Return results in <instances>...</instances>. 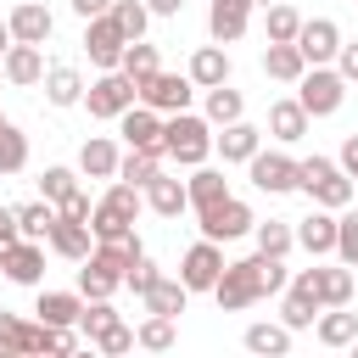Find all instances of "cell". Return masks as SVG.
Returning <instances> with one entry per match:
<instances>
[{
	"mask_svg": "<svg viewBox=\"0 0 358 358\" xmlns=\"http://www.w3.org/2000/svg\"><path fill=\"white\" fill-rule=\"evenodd\" d=\"M185 196H190V207H196V213H207L213 201H224V196H229V179H224L218 168L196 162V168H190V179H185Z\"/></svg>",
	"mask_w": 358,
	"mask_h": 358,
	"instance_id": "24",
	"label": "cell"
},
{
	"mask_svg": "<svg viewBox=\"0 0 358 358\" xmlns=\"http://www.w3.org/2000/svg\"><path fill=\"white\" fill-rule=\"evenodd\" d=\"M140 207H145V190H134V185H123V179H117V185L90 207V235H95V241H112V235L134 229Z\"/></svg>",
	"mask_w": 358,
	"mask_h": 358,
	"instance_id": "2",
	"label": "cell"
},
{
	"mask_svg": "<svg viewBox=\"0 0 358 358\" xmlns=\"http://www.w3.org/2000/svg\"><path fill=\"white\" fill-rule=\"evenodd\" d=\"M157 280H162V274H157V263H151V257H145V252H140V257H134V263H129V268H123V285H129V291H134V296H145V291H151V285H157Z\"/></svg>",
	"mask_w": 358,
	"mask_h": 358,
	"instance_id": "45",
	"label": "cell"
},
{
	"mask_svg": "<svg viewBox=\"0 0 358 358\" xmlns=\"http://www.w3.org/2000/svg\"><path fill=\"white\" fill-rule=\"evenodd\" d=\"M0 274H6L11 285H39V280H45V241L17 235V241L0 252Z\"/></svg>",
	"mask_w": 358,
	"mask_h": 358,
	"instance_id": "9",
	"label": "cell"
},
{
	"mask_svg": "<svg viewBox=\"0 0 358 358\" xmlns=\"http://www.w3.org/2000/svg\"><path fill=\"white\" fill-rule=\"evenodd\" d=\"M252 235H257V252H268V257H285V252L296 246V229H291L285 218H268V224L257 218V224H252Z\"/></svg>",
	"mask_w": 358,
	"mask_h": 358,
	"instance_id": "37",
	"label": "cell"
},
{
	"mask_svg": "<svg viewBox=\"0 0 358 358\" xmlns=\"http://www.w3.org/2000/svg\"><path fill=\"white\" fill-rule=\"evenodd\" d=\"M117 134L129 140V151H162V112H151L145 101H134L117 117Z\"/></svg>",
	"mask_w": 358,
	"mask_h": 358,
	"instance_id": "14",
	"label": "cell"
},
{
	"mask_svg": "<svg viewBox=\"0 0 358 358\" xmlns=\"http://www.w3.org/2000/svg\"><path fill=\"white\" fill-rule=\"evenodd\" d=\"M201 117H207L213 129H224V123L246 117V101H241V90H229V84H213V90H207V106H201Z\"/></svg>",
	"mask_w": 358,
	"mask_h": 358,
	"instance_id": "32",
	"label": "cell"
},
{
	"mask_svg": "<svg viewBox=\"0 0 358 358\" xmlns=\"http://www.w3.org/2000/svg\"><path fill=\"white\" fill-rule=\"evenodd\" d=\"M229 45H201L196 56H190V67H185V78L196 84V90H213V84H229Z\"/></svg>",
	"mask_w": 358,
	"mask_h": 358,
	"instance_id": "16",
	"label": "cell"
},
{
	"mask_svg": "<svg viewBox=\"0 0 358 358\" xmlns=\"http://www.w3.org/2000/svg\"><path fill=\"white\" fill-rule=\"evenodd\" d=\"M11 50V28H6V17H0V56Z\"/></svg>",
	"mask_w": 358,
	"mask_h": 358,
	"instance_id": "53",
	"label": "cell"
},
{
	"mask_svg": "<svg viewBox=\"0 0 358 358\" xmlns=\"http://www.w3.org/2000/svg\"><path fill=\"white\" fill-rule=\"evenodd\" d=\"M347 347H352V358H358V336H352V341H347Z\"/></svg>",
	"mask_w": 358,
	"mask_h": 358,
	"instance_id": "54",
	"label": "cell"
},
{
	"mask_svg": "<svg viewBox=\"0 0 358 358\" xmlns=\"http://www.w3.org/2000/svg\"><path fill=\"white\" fill-rule=\"evenodd\" d=\"M201 218V235L207 241H241V235H252V224H257V213H252V201H241V196H224V201H213L207 213H196Z\"/></svg>",
	"mask_w": 358,
	"mask_h": 358,
	"instance_id": "6",
	"label": "cell"
},
{
	"mask_svg": "<svg viewBox=\"0 0 358 358\" xmlns=\"http://www.w3.org/2000/svg\"><path fill=\"white\" fill-rule=\"evenodd\" d=\"M28 168V134L17 123H0V173H22Z\"/></svg>",
	"mask_w": 358,
	"mask_h": 358,
	"instance_id": "40",
	"label": "cell"
},
{
	"mask_svg": "<svg viewBox=\"0 0 358 358\" xmlns=\"http://www.w3.org/2000/svg\"><path fill=\"white\" fill-rule=\"evenodd\" d=\"M90 341H95V352H106V358H123V352H134V330H129L123 319H112V324H106V330H95Z\"/></svg>",
	"mask_w": 358,
	"mask_h": 358,
	"instance_id": "43",
	"label": "cell"
},
{
	"mask_svg": "<svg viewBox=\"0 0 358 358\" xmlns=\"http://www.w3.org/2000/svg\"><path fill=\"white\" fill-rule=\"evenodd\" d=\"M17 235H22V229H17V207H0V252H6Z\"/></svg>",
	"mask_w": 358,
	"mask_h": 358,
	"instance_id": "50",
	"label": "cell"
},
{
	"mask_svg": "<svg viewBox=\"0 0 358 358\" xmlns=\"http://www.w3.org/2000/svg\"><path fill=\"white\" fill-rule=\"evenodd\" d=\"M39 78H45V50H39V45H11V50H6V84L34 90Z\"/></svg>",
	"mask_w": 358,
	"mask_h": 358,
	"instance_id": "22",
	"label": "cell"
},
{
	"mask_svg": "<svg viewBox=\"0 0 358 358\" xmlns=\"http://www.w3.org/2000/svg\"><path fill=\"white\" fill-rule=\"evenodd\" d=\"M330 257L358 268V213H336V252Z\"/></svg>",
	"mask_w": 358,
	"mask_h": 358,
	"instance_id": "42",
	"label": "cell"
},
{
	"mask_svg": "<svg viewBox=\"0 0 358 358\" xmlns=\"http://www.w3.org/2000/svg\"><path fill=\"white\" fill-rule=\"evenodd\" d=\"M213 302L224 313H241L252 302H263V285H257V252L241 257V263H224V274L213 280Z\"/></svg>",
	"mask_w": 358,
	"mask_h": 358,
	"instance_id": "5",
	"label": "cell"
},
{
	"mask_svg": "<svg viewBox=\"0 0 358 358\" xmlns=\"http://www.w3.org/2000/svg\"><path fill=\"white\" fill-rule=\"evenodd\" d=\"M352 185H358V173H352Z\"/></svg>",
	"mask_w": 358,
	"mask_h": 358,
	"instance_id": "56",
	"label": "cell"
},
{
	"mask_svg": "<svg viewBox=\"0 0 358 358\" xmlns=\"http://www.w3.org/2000/svg\"><path fill=\"white\" fill-rule=\"evenodd\" d=\"M308 112H302V101L296 95H285V101H274L268 106V134L280 140V145H296V140H308Z\"/></svg>",
	"mask_w": 358,
	"mask_h": 358,
	"instance_id": "20",
	"label": "cell"
},
{
	"mask_svg": "<svg viewBox=\"0 0 358 358\" xmlns=\"http://www.w3.org/2000/svg\"><path fill=\"white\" fill-rule=\"evenodd\" d=\"M90 207H95V201H90V190H78V185H73V190L56 201V218H78V224H90Z\"/></svg>",
	"mask_w": 358,
	"mask_h": 358,
	"instance_id": "47",
	"label": "cell"
},
{
	"mask_svg": "<svg viewBox=\"0 0 358 358\" xmlns=\"http://www.w3.org/2000/svg\"><path fill=\"white\" fill-rule=\"evenodd\" d=\"M313 291H319V308H347V302H352V268H347V263L313 268Z\"/></svg>",
	"mask_w": 358,
	"mask_h": 358,
	"instance_id": "25",
	"label": "cell"
},
{
	"mask_svg": "<svg viewBox=\"0 0 358 358\" xmlns=\"http://www.w3.org/2000/svg\"><path fill=\"white\" fill-rule=\"evenodd\" d=\"M313 336H319V347H347V341L358 336V313H352V308H319Z\"/></svg>",
	"mask_w": 358,
	"mask_h": 358,
	"instance_id": "28",
	"label": "cell"
},
{
	"mask_svg": "<svg viewBox=\"0 0 358 358\" xmlns=\"http://www.w3.org/2000/svg\"><path fill=\"white\" fill-rule=\"evenodd\" d=\"M263 73H268V78H280V84H296V78L308 73V62H302L296 39H291V45H268V50H263Z\"/></svg>",
	"mask_w": 358,
	"mask_h": 358,
	"instance_id": "31",
	"label": "cell"
},
{
	"mask_svg": "<svg viewBox=\"0 0 358 358\" xmlns=\"http://www.w3.org/2000/svg\"><path fill=\"white\" fill-rule=\"evenodd\" d=\"M145 207H151L157 218H179V213H190L185 179H173V173H157V179L145 185Z\"/></svg>",
	"mask_w": 358,
	"mask_h": 358,
	"instance_id": "21",
	"label": "cell"
},
{
	"mask_svg": "<svg viewBox=\"0 0 358 358\" xmlns=\"http://www.w3.org/2000/svg\"><path fill=\"white\" fill-rule=\"evenodd\" d=\"M112 22L123 28V39H145L151 11H145V0H112Z\"/></svg>",
	"mask_w": 358,
	"mask_h": 358,
	"instance_id": "41",
	"label": "cell"
},
{
	"mask_svg": "<svg viewBox=\"0 0 358 358\" xmlns=\"http://www.w3.org/2000/svg\"><path fill=\"white\" fill-rule=\"evenodd\" d=\"M179 341V330H173V319H162V313H145V324L134 330V347H145V352H168Z\"/></svg>",
	"mask_w": 358,
	"mask_h": 358,
	"instance_id": "39",
	"label": "cell"
},
{
	"mask_svg": "<svg viewBox=\"0 0 358 358\" xmlns=\"http://www.w3.org/2000/svg\"><path fill=\"white\" fill-rule=\"evenodd\" d=\"M50 224H56V201H17V229L28 235V241H45L50 235Z\"/></svg>",
	"mask_w": 358,
	"mask_h": 358,
	"instance_id": "36",
	"label": "cell"
},
{
	"mask_svg": "<svg viewBox=\"0 0 358 358\" xmlns=\"http://www.w3.org/2000/svg\"><path fill=\"white\" fill-rule=\"evenodd\" d=\"M0 78H6V56H0Z\"/></svg>",
	"mask_w": 358,
	"mask_h": 358,
	"instance_id": "55",
	"label": "cell"
},
{
	"mask_svg": "<svg viewBox=\"0 0 358 358\" xmlns=\"http://www.w3.org/2000/svg\"><path fill=\"white\" fill-rule=\"evenodd\" d=\"M117 145L106 140V134H90L84 145H78V173H90V179H117Z\"/></svg>",
	"mask_w": 358,
	"mask_h": 358,
	"instance_id": "23",
	"label": "cell"
},
{
	"mask_svg": "<svg viewBox=\"0 0 358 358\" xmlns=\"http://www.w3.org/2000/svg\"><path fill=\"white\" fill-rule=\"evenodd\" d=\"M134 101H140L134 78H129V73H117V67H106L101 78H90V84H84V101H78V106H90V117H101V123H117Z\"/></svg>",
	"mask_w": 358,
	"mask_h": 358,
	"instance_id": "3",
	"label": "cell"
},
{
	"mask_svg": "<svg viewBox=\"0 0 358 358\" xmlns=\"http://www.w3.org/2000/svg\"><path fill=\"white\" fill-rule=\"evenodd\" d=\"M257 145H263V129H257V123H246V117H235V123H224V129L213 134V151H218L224 162H246Z\"/></svg>",
	"mask_w": 358,
	"mask_h": 358,
	"instance_id": "17",
	"label": "cell"
},
{
	"mask_svg": "<svg viewBox=\"0 0 358 358\" xmlns=\"http://www.w3.org/2000/svg\"><path fill=\"white\" fill-rule=\"evenodd\" d=\"M67 6H73V11L84 17V22H90V17H106V11H112V0H67Z\"/></svg>",
	"mask_w": 358,
	"mask_h": 358,
	"instance_id": "51",
	"label": "cell"
},
{
	"mask_svg": "<svg viewBox=\"0 0 358 358\" xmlns=\"http://www.w3.org/2000/svg\"><path fill=\"white\" fill-rule=\"evenodd\" d=\"M246 352H257V358H280V352H291V330L285 324H268V319H257V324H246Z\"/></svg>",
	"mask_w": 358,
	"mask_h": 358,
	"instance_id": "30",
	"label": "cell"
},
{
	"mask_svg": "<svg viewBox=\"0 0 358 358\" xmlns=\"http://www.w3.org/2000/svg\"><path fill=\"white\" fill-rule=\"evenodd\" d=\"M296 28H302V11L296 6H268V17H263V34H268V45H291L296 39Z\"/></svg>",
	"mask_w": 358,
	"mask_h": 358,
	"instance_id": "38",
	"label": "cell"
},
{
	"mask_svg": "<svg viewBox=\"0 0 358 358\" xmlns=\"http://www.w3.org/2000/svg\"><path fill=\"white\" fill-rule=\"evenodd\" d=\"M352 190H358V185H352L341 168H336V173H324V179L308 190V201H313V207H330V213H341V207L352 201Z\"/></svg>",
	"mask_w": 358,
	"mask_h": 358,
	"instance_id": "35",
	"label": "cell"
},
{
	"mask_svg": "<svg viewBox=\"0 0 358 358\" xmlns=\"http://www.w3.org/2000/svg\"><path fill=\"white\" fill-rule=\"evenodd\" d=\"M336 168H341L347 179L358 173V134H347V140H341V157H336Z\"/></svg>",
	"mask_w": 358,
	"mask_h": 358,
	"instance_id": "49",
	"label": "cell"
},
{
	"mask_svg": "<svg viewBox=\"0 0 358 358\" xmlns=\"http://www.w3.org/2000/svg\"><path fill=\"white\" fill-rule=\"evenodd\" d=\"M190 95H196V84H190L185 73H162V67L140 84V101H145L151 112H162V117H168V112H185V106H190Z\"/></svg>",
	"mask_w": 358,
	"mask_h": 358,
	"instance_id": "8",
	"label": "cell"
},
{
	"mask_svg": "<svg viewBox=\"0 0 358 358\" xmlns=\"http://www.w3.org/2000/svg\"><path fill=\"white\" fill-rule=\"evenodd\" d=\"M246 173H252V185L263 190V196H285V190H296V157L291 151H252L246 157Z\"/></svg>",
	"mask_w": 358,
	"mask_h": 358,
	"instance_id": "7",
	"label": "cell"
},
{
	"mask_svg": "<svg viewBox=\"0 0 358 358\" xmlns=\"http://www.w3.org/2000/svg\"><path fill=\"white\" fill-rule=\"evenodd\" d=\"M336 73H341L347 84H358V39H352V45L341 39V50H336Z\"/></svg>",
	"mask_w": 358,
	"mask_h": 358,
	"instance_id": "48",
	"label": "cell"
},
{
	"mask_svg": "<svg viewBox=\"0 0 358 358\" xmlns=\"http://www.w3.org/2000/svg\"><path fill=\"white\" fill-rule=\"evenodd\" d=\"M145 313H162V319H179L185 313V302H190V291H185V280H157L145 296Z\"/></svg>",
	"mask_w": 358,
	"mask_h": 358,
	"instance_id": "33",
	"label": "cell"
},
{
	"mask_svg": "<svg viewBox=\"0 0 358 358\" xmlns=\"http://www.w3.org/2000/svg\"><path fill=\"white\" fill-rule=\"evenodd\" d=\"M296 101H302V112L308 117H330V112H341V101H347V78L324 62V67H308L302 78H296Z\"/></svg>",
	"mask_w": 358,
	"mask_h": 358,
	"instance_id": "4",
	"label": "cell"
},
{
	"mask_svg": "<svg viewBox=\"0 0 358 358\" xmlns=\"http://www.w3.org/2000/svg\"><path fill=\"white\" fill-rule=\"evenodd\" d=\"M0 123H6V117H0Z\"/></svg>",
	"mask_w": 358,
	"mask_h": 358,
	"instance_id": "57",
	"label": "cell"
},
{
	"mask_svg": "<svg viewBox=\"0 0 358 358\" xmlns=\"http://www.w3.org/2000/svg\"><path fill=\"white\" fill-rule=\"evenodd\" d=\"M162 162H168L162 151H123V157H117V179L134 185V190H145V185L162 173Z\"/></svg>",
	"mask_w": 358,
	"mask_h": 358,
	"instance_id": "29",
	"label": "cell"
},
{
	"mask_svg": "<svg viewBox=\"0 0 358 358\" xmlns=\"http://www.w3.org/2000/svg\"><path fill=\"white\" fill-rule=\"evenodd\" d=\"M34 313H39L45 324H62V330H73V324H78V313H84V296H78V291H39Z\"/></svg>",
	"mask_w": 358,
	"mask_h": 358,
	"instance_id": "27",
	"label": "cell"
},
{
	"mask_svg": "<svg viewBox=\"0 0 358 358\" xmlns=\"http://www.w3.org/2000/svg\"><path fill=\"white\" fill-rule=\"evenodd\" d=\"M123 45H129V39H123V28L112 22V11H106V17H90V22H84V56H90V62H95L101 73L123 62Z\"/></svg>",
	"mask_w": 358,
	"mask_h": 358,
	"instance_id": "12",
	"label": "cell"
},
{
	"mask_svg": "<svg viewBox=\"0 0 358 358\" xmlns=\"http://www.w3.org/2000/svg\"><path fill=\"white\" fill-rule=\"evenodd\" d=\"M218 274H224V246L201 235V241L179 257V280H185V291H213Z\"/></svg>",
	"mask_w": 358,
	"mask_h": 358,
	"instance_id": "10",
	"label": "cell"
},
{
	"mask_svg": "<svg viewBox=\"0 0 358 358\" xmlns=\"http://www.w3.org/2000/svg\"><path fill=\"white\" fill-rule=\"evenodd\" d=\"M45 246H50L56 257H67V263H84L90 246H95V235H90V224H78V218H56L50 235H45Z\"/></svg>",
	"mask_w": 358,
	"mask_h": 358,
	"instance_id": "18",
	"label": "cell"
},
{
	"mask_svg": "<svg viewBox=\"0 0 358 358\" xmlns=\"http://www.w3.org/2000/svg\"><path fill=\"white\" fill-rule=\"evenodd\" d=\"M157 67H162L157 45H145V39H129V45H123V62H117V73H129V78H134V90H140V84H145Z\"/></svg>",
	"mask_w": 358,
	"mask_h": 358,
	"instance_id": "34",
	"label": "cell"
},
{
	"mask_svg": "<svg viewBox=\"0 0 358 358\" xmlns=\"http://www.w3.org/2000/svg\"><path fill=\"white\" fill-rule=\"evenodd\" d=\"M246 22H252L246 6H229V0H213V6H207V34H213V45H235V39L246 34Z\"/></svg>",
	"mask_w": 358,
	"mask_h": 358,
	"instance_id": "26",
	"label": "cell"
},
{
	"mask_svg": "<svg viewBox=\"0 0 358 358\" xmlns=\"http://www.w3.org/2000/svg\"><path fill=\"white\" fill-rule=\"evenodd\" d=\"M73 185H78V173H73V168H45V179H39V196H45V201H62Z\"/></svg>",
	"mask_w": 358,
	"mask_h": 358,
	"instance_id": "46",
	"label": "cell"
},
{
	"mask_svg": "<svg viewBox=\"0 0 358 358\" xmlns=\"http://www.w3.org/2000/svg\"><path fill=\"white\" fill-rule=\"evenodd\" d=\"M6 28H11V45H45V39L56 34V17H50V6H39V0H17V6L6 11Z\"/></svg>",
	"mask_w": 358,
	"mask_h": 358,
	"instance_id": "11",
	"label": "cell"
},
{
	"mask_svg": "<svg viewBox=\"0 0 358 358\" xmlns=\"http://www.w3.org/2000/svg\"><path fill=\"white\" fill-rule=\"evenodd\" d=\"M39 84H45V101H50V106H78V101H84V73H78L73 62H50Z\"/></svg>",
	"mask_w": 358,
	"mask_h": 358,
	"instance_id": "19",
	"label": "cell"
},
{
	"mask_svg": "<svg viewBox=\"0 0 358 358\" xmlns=\"http://www.w3.org/2000/svg\"><path fill=\"white\" fill-rule=\"evenodd\" d=\"M145 11H151V17H179L185 0H145Z\"/></svg>",
	"mask_w": 358,
	"mask_h": 358,
	"instance_id": "52",
	"label": "cell"
},
{
	"mask_svg": "<svg viewBox=\"0 0 358 358\" xmlns=\"http://www.w3.org/2000/svg\"><path fill=\"white\" fill-rule=\"evenodd\" d=\"M162 157H173L179 168L207 162V157H213V123L196 117L190 106H185V112H168V117H162Z\"/></svg>",
	"mask_w": 358,
	"mask_h": 358,
	"instance_id": "1",
	"label": "cell"
},
{
	"mask_svg": "<svg viewBox=\"0 0 358 358\" xmlns=\"http://www.w3.org/2000/svg\"><path fill=\"white\" fill-rule=\"evenodd\" d=\"M296 50H302L308 67H324V62H336V50H341V28H336L330 17H302V28H296Z\"/></svg>",
	"mask_w": 358,
	"mask_h": 358,
	"instance_id": "13",
	"label": "cell"
},
{
	"mask_svg": "<svg viewBox=\"0 0 358 358\" xmlns=\"http://www.w3.org/2000/svg\"><path fill=\"white\" fill-rule=\"evenodd\" d=\"M285 257H268V252H257V285H263V296H280L285 291Z\"/></svg>",
	"mask_w": 358,
	"mask_h": 358,
	"instance_id": "44",
	"label": "cell"
},
{
	"mask_svg": "<svg viewBox=\"0 0 358 358\" xmlns=\"http://www.w3.org/2000/svg\"><path fill=\"white\" fill-rule=\"evenodd\" d=\"M291 229H296V246H302L308 257H330V252H336V213H330V207H313V213L296 218Z\"/></svg>",
	"mask_w": 358,
	"mask_h": 358,
	"instance_id": "15",
	"label": "cell"
}]
</instances>
